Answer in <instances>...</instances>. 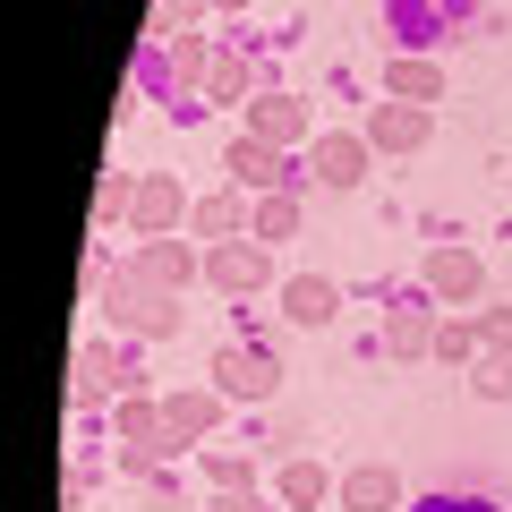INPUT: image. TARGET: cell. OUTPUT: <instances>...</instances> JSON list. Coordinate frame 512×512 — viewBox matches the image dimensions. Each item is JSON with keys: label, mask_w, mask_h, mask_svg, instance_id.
Listing matches in <instances>:
<instances>
[{"label": "cell", "mask_w": 512, "mask_h": 512, "mask_svg": "<svg viewBox=\"0 0 512 512\" xmlns=\"http://www.w3.org/2000/svg\"><path fill=\"white\" fill-rule=\"evenodd\" d=\"M478 393L487 402H512V359H478Z\"/></svg>", "instance_id": "cell-22"}, {"label": "cell", "mask_w": 512, "mask_h": 512, "mask_svg": "<svg viewBox=\"0 0 512 512\" xmlns=\"http://www.w3.org/2000/svg\"><path fill=\"white\" fill-rule=\"evenodd\" d=\"M299 128H308V120H299L291 94H265V103H256V137H265V146H291Z\"/></svg>", "instance_id": "cell-14"}, {"label": "cell", "mask_w": 512, "mask_h": 512, "mask_svg": "<svg viewBox=\"0 0 512 512\" xmlns=\"http://www.w3.org/2000/svg\"><path fill=\"white\" fill-rule=\"evenodd\" d=\"M171 214H180V188H171V180H137V205H128V222H137V231H163Z\"/></svg>", "instance_id": "cell-13"}, {"label": "cell", "mask_w": 512, "mask_h": 512, "mask_svg": "<svg viewBox=\"0 0 512 512\" xmlns=\"http://www.w3.org/2000/svg\"><path fill=\"white\" fill-rule=\"evenodd\" d=\"M427 137V111L419 103H384L376 120H367V146H384V154H410Z\"/></svg>", "instance_id": "cell-5"}, {"label": "cell", "mask_w": 512, "mask_h": 512, "mask_svg": "<svg viewBox=\"0 0 512 512\" xmlns=\"http://www.w3.org/2000/svg\"><path fill=\"white\" fill-rule=\"evenodd\" d=\"M478 291H487V274H478L470 248H436L427 256V299H453L461 308V299H478Z\"/></svg>", "instance_id": "cell-2"}, {"label": "cell", "mask_w": 512, "mask_h": 512, "mask_svg": "<svg viewBox=\"0 0 512 512\" xmlns=\"http://www.w3.org/2000/svg\"><path fill=\"white\" fill-rule=\"evenodd\" d=\"M291 222H299V197H265V214H256V231H265V239H291Z\"/></svg>", "instance_id": "cell-20"}, {"label": "cell", "mask_w": 512, "mask_h": 512, "mask_svg": "<svg viewBox=\"0 0 512 512\" xmlns=\"http://www.w3.org/2000/svg\"><path fill=\"white\" fill-rule=\"evenodd\" d=\"M470 350H478V316H453V325L436 333V359L453 367V359H470Z\"/></svg>", "instance_id": "cell-17"}, {"label": "cell", "mask_w": 512, "mask_h": 512, "mask_svg": "<svg viewBox=\"0 0 512 512\" xmlns=\"http://www.w3.org/2000/svg\"><path fill=\"white\" fill-rule=\"evenodd\" d=\"M436 316H427V308H393V316H384V350H393V359H427V350H436Z\"/></svg>", "instance_id": "cell-6"}, {"label": "cell", "mask_w": 512, "mask_h": 512, "mask_svg": "<svg viewBox=\"0 0 512 512\" xmlns=\"http://www.w3.org/2000/svg\"><path fill=\"white\" fill-rule=\"evenodd\" d=\"M205 478H214V487H256V478H248V461H239V453H205Z\"/></svg>", "instance_id": "cell-21"}, {"label": "cell", "mask_w": 512, "mask_h": 512, "mask_svg": "<svg viewBox=\"0 0 512 512\" xmlns=\"http://www.w3.org/2000/svg\"><path fill=\"white\" fill-rule=\"evenodd\" d=\"M197 231H205V239H231V231H239V197H205V205H197Z\"/></svg>", "instance_id": "cell-19"}, {"label": "cell", "mask_w": 512, "mask_h": 512, "mask_svg": "<svg viewBox=\"0 0 512 512\" xmlns=\"http://www.w3.org/2000/svg\"><path fill=\"white\" fill-rule=\"evenodd\" d=\"M137 274H146L154 291H180V282L197 274V256H188V248H171V239H146V256H137Z\"/></svg>", "instance_id": "cell-10"}, {"label": "cell", "mask_w": 512, "mask_h": 512, "mask_svg": "<svg viewBox=\"0 0 512 512\" xmlns=\"http://www.w3.org/2000/svg\"><path fill=\"white\" fill-rule=\"evenodd\" d=\"M427 512H487V504H453V495H436V504H427Z\"/></svg>", "instance_id": "cell-24"}, {"label": "cell", "mask_w": 512, "mask_h": 512, "mask_svg": "<svg viewBox=\"0 0 512 512\" xmlns=\"http://www.w3.org/2000/svg\"><path fill=\"white\" fill-rule=\"evenodd\" d=\"M342 504H350V512H402V478L367 461V470H350V478H342Z\"/></svg>", "instance_id": "cell-7"}, {"label": "cell", "mask_w": 512, "mask_h": 512, "mask_svg": "<svg viewBox=\"0 0 512 512\" xmlns=\"http://www.w3.org/2000/svg\"><path fill=\"white\" fill-rule=\"evenodd\" d=\"M282 316H291V325H333V316H342V291H333L325 274H299V282H282Z\"/></svg>", "instance_id": "cell-3"}, {"label": "cell", "mask_w": 512, "mask_h": 512, "mask_svg": "<svg viewBox=\"0 0 512 512\" xmlns=\"http://www.w3.org/2000/svg\"><path fill=\"white\" fill-rule=\"evenodd\" d=\"M478 342L487 359H512V308H478Z\"/></svg>", "instance_id": "cell-18"}, {"label": "cell", "mask_w": 512, "mask_h": 512, "mask_svg": "<svg viewBox=\"0 0 512 512\" xmlns=\"http://www.w3.org/2000/svg\"><path fill=\"white\" fill-rule=\"evenodd\" d=\"M205 274H214L222 291H256V282H265V248H248V239H222V248L205 256Z\"/></svg>", "instance_id": "cell-4"}, {"label": "cell", "mask_w": 512, "mask_h": 512, "mask_svg": "<svg viewBox=\"0 0 512 512\" xmlns=\"http://www.w3.org/2000/svg\"><path fill=\"white\" fill-rule=\"evenodd\" d=\"M163 419H171V436H205V427L222 419V393H171Z\"/></svg>", "instance_id": "cell-12"}, {"label": "cell", "mask_w": 512, "mask_h": 512, "mask_svg": "<svg viewBox=\"0 0 512 512\" xmlns=\"http://www.w3.org/2000/svg\"><path fill=\"white\" fill-rule=\"evenodd\" d=\"M359 171H367V137H325L316 146V180L325 188H359Z\"/></svg>", "instance_id": "cell-9"}, {"label": "cell", "mask_w": 512, "mask_h": 512, "mask_svg": "<svg viewBox=\"0 0 512 512\" xmlns=\"http://www.w3.org/2000/svg\"><path fill=\"white\" fill-rule=\"evenodd\" d=\"M231 180L239 188H274L282 180V154L265 146V137H239V146H231Z\"/></svg>", "instance_id": "cell-11"}, {"label": "cell", "mask_w": 512, "mask_h": 512, "mask_svg": "<svg viewBox=\"0 0 512 512\" xmlns=\"http://www.w3.org/2000/svg\"><path fill=\"white\" fill-rule=\"evenodd\" d=\"M316 495H325V470H316V461H291V470H282V504L316 512Z\"/></svg>", "instance_id": "cell-15"}, {"label": "cell", "mask_w": 512, "mask_h": 512, "mask_svg": "<svg viewBox=\"0 0 512 512\" xmlns=\"http://www.w3.org/2000/svg\"><path fill=\"white\" fill-rule=\"evenodd\" d=\"M384 86H393V94H410V103H427V94H436L444 77L427 69V60H393V69H384Z\"/></svg>", "instance_id": "cell-16"}, {"label": "cell", "mask_w": 512, "mask_h": 512, "mask_svg": "<svg viewBox=\"0 0 512 512\" xmlns=\"http://www.w3.org/2000/svg\"><path fill=\"white\" fill-rule=\"evenodd\" d=\"M111 316H120L128 333H171V325H180V299H171V291H128Z\"/></svg>", "instance_id": "cell-8"}, {"label": "cell", "mask_w": 512, "mask_h": 512, "mask_svg": "<svg viewBox=\"0 0 512 512\" xmlns=\"http://www.w3.org/2000/svg\"><path fill=\"white\" fill-rule=\"evenodd\" d=\"M214 393L222 402H265V393H274V359L248 350V342H222L214 350Z\"/></svg>", "instance_id": "cell-1"}, {"label": "cell", "mask_w": 512, "mask_h": 512, "mask_svg": "<svg viewBox=\"0 0 512 512\" xmlns=\"http://www.w3.org/2000/svg\"><path fill=\"white\" fill-rule=\"evenodd\" d=\"M214 512H274V504H265L256 487H222V495H214Z\"/></svg>", "instance_id": "cell-23"}]
</instances>
